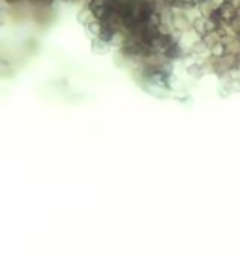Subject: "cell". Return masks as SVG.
I'll return each instance as SVG.
<instances>
[{
    "mask_svg": "<svg viewBox=\"0 0 240 257\" xmlns=\"http://www.w3.org/2000/svg\"><path fill=\"white\" fill-rule=\"evenodd\" d=\"M212 29L210 21H208V17H205V15H195L193 17V25H191V30L197 34L199 38L205 36L206 32Z\"/></svg>",
    "mask_w": 240,
    "mask_h": 257,
    "instance_id": "obj_1",
    "label": "cell"
},
{
    "mask_svg": "<svg viewBox=\"0 0 240 257\" xmlns=\"http://www.w3.org/2000/svg\"><path fill=\"white\" fill-rule=\"evenodd\" d=\"M111 49L113 47H111V43L107 42V40H103V38L99 36L92 38V53H96V55H107Z\"/></svg>",
    "mask_w": 240,
    "mask_h": 257,
    "instance_id": "obj_2",
    "label": "cell"
},
{
    "mask_svg": "<svg viewBox=\"0 0 240 257\" xmlns=\"http://www.w3.org/2000/svg\"><path fill=\"white\" fill-rule=\"evenodd\" d=\"M12 75V68L8 64L6 60H0V79H6Z\"/></svg>",
    "mask_w": 240,
    "mask_h": 257,
    "instance_id": "obj_3",
    "label": "cell"
},
{
    "mask_svg": "<svg viewBox=\"0 0 240 257\" xmlns=\"http://www.w3.org/2000/svg\"><path fill=\"white\" fill-rule=\"evenodd\" d=\"M10 21V14H8L6 8H0V27H6Z\"/></svg>",
    "mask_w": 240,
    "mask_h": 257,
    "instance_id": "obj_4",
    "label": "cell"
},
{
    "mask_svg": "<svg viewBox=\"0 0 240 257\" xmlns=\"http://www.w3.org/2000/svg\"><path fill=\"white\" fill-rule=\"evenodd\" d=\"M163 2H165V4H169V6H173V4L177 2V0H163Z\"/></svg>",
    "mask_w": 240,
    "mask_h": 257,
    "instance_id": "obj_5",
    "label": "cell"
},
{
    "mask_svg": "<svg viewBox=\"0 0 240 257\" xmlns=\"http://www.w3.org/2000/svg\"><path fill=\"white\" fill-rule=\"evenodd\" d=\"M191 2H193V4H201V2H203V0H191Z\"/></svg>",
    "mask_w": 240,
    "mask_h": 257,
    "instance_id": "obj_6",
    "label": "cell"
}]
</instances>
